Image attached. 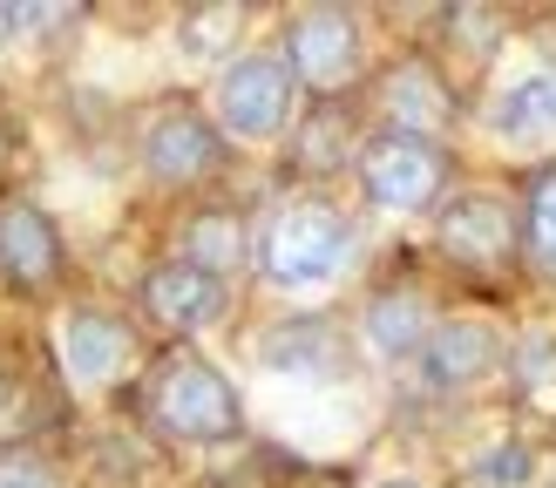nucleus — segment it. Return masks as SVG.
Returning <instances> with one entry per match:
<instances>
[{
    "label": "nucleus",
    "mask_w": 556,
    "mask_h": 488,
    "mask_svg": "<svg viewBox=\"0 0 556 488\" xmlns=\"http://www.w3.org/2000/svg\"><path fill=\"white\" fill-rule=\"evenodd\" d=\"M143 414L156 434L170 441H190V448H225L244 434V407H238V387L211 360L198 352H163L143 380Z\"/></svg>",
    "instance_id": "f03ea898"
},
{
    "label": "nucleus",
    "mask_w": 556,
    "mask_h": 488,
    "mask_svg": "<svg viewBox=\"0 0 556 488\" xmlns=\"http://www.w3.org/2000/svg\"><path fill=\"white\" fill-rule=\"evenodd\" d=\"M495 325L489 319H434V333L421 346V380L428 394H462L495 367Z\"/></svg>",
    "instance_id": "f8f14e48"
},
{
    "label": "nucleus",
    "mask_w": 556,
    "mask_h": 488,
    "mask_svg": "<svg viewBox=\"0 0 556 488\" xmlns=\"http://www.w3.org/2000/svg\"><path fill=\"white\" fill-rule=\"evenodd\" d=\"M143 319L163 325V333H204L211 319H225V279L204 265L177 258H156L143 271Z\"/></svg>",
    "instance_id": "1a4fd4ad"
},
{
    "label": "nucleus",
    "mask_w": 556,
    "mask_h": 488,
    "mask_svg": "<svg viewBox=\"0 0 556 488\" xmlns=\"http://www.w3.org/2000/svg\"><path fill=\"white\" fill-rule=\"evenodd\" d=\"M346 143H353V129H346V116H305V129H299V143H292V163L299 170H313V177H326V170H340L346 163Z\"/></svg>",
    "instance_id": "6ab92c4d"
},
{
    "label": "nucleus",
    "mask_w": 556,
    "mask_h": 488,
    "mask_svg": "<svg viewBox=\"0 0 556 488\" xmlns=\"http://www.w3.org/2000/svg\"><path fill=\"white\" fill-rule=\"evenodd\" d=\"M54 407L41 400V380L27 373H0V448H27V434H35Z\"/></svg>",
    "instance_id": "a211bd4d"
},
{
    "label": "nucleus",
    "mask_w": 556,
    "mask_h": 488,
    "mask_svg": "<svg viewBox=\"0 0 556 488\" xmlns=\"http://www.w3.org/2000/svg\"><path fill=\"white\" fill-rule=\"evenodd\" d=\"M217 123L238 143H271L292 123V68L278 48L231 54V68L217 75Z\"/></svg>",
    "instance_id": "39448f33"
},
{
    "label": "nucleus",
    "mask_w": 556,
    "mask_h": 488,
    "mask_svg": "<svg viewBox=\"0 0 556 488\" xmlns=\"http://www.w3.org/2000/svg\"><path fill=\"white\" fill-rule=\"evenodd\" d=\"M380 488H428V481H407V475H394V481H380Z\"/></svg>",
    "instance_id": "393cba45"
},
{
    "label": "nucleus",
    "mask_w": 556,
    "mask_h": 488,
    "mask_svg": "<svg viewBox=\"0 0 556 488\" xmlns=\"http://www.w3.org/2000/svg\"><path fill=\"white\" fill-rule=\"evenodd\" d=\"M143 170L163 190H198V183H211L217 170H225V129H217L211 116H198L190 102L156 108L150 129H143Z\"/></svg>",
    "instance_id": "0eeeda50"
},
{
    "label": "nucleus",
    "mask_w": 556,
    "mask_h": 488,
    "mask_svg": "<svg viewBox=\"0 0 556 488\" xmlns=\"http://www.w3.org/2000/svg\"><path fill=\"white\" fill-rule=\"evenodd\" d=\"M184 258L204 265V271H217V279H231V271L252 258V244H244V224H238L231 210H198L184 224Z\"/></svg>",
    "instance_id": "dca6fc26"
},
{
    "label": "nucleus",
    "mask_w": 556,
    "mask_h": 488,
    "mask_svg": "<svg viewBox=\"0 0 556 488\" xmlns=\"http://www.w3.org/2000/svg\"><path fill=\"white\" fill-rule=\"evenodd\" d=\"M238 27H244L238 8H190V14L177 21V41H184L190 62H217V54L238 41Z\"/></svg>",
    "instance_id": "aec40b11"
},
{
    "label": "nucleus",
    "mask_w": 556,
    "mask_h": 488,
    "mask_svg": "<svg viewBox=\"0 0 556 488\" xmlns=\"http://www.w3.org/2000/svg\"><path fill=\"white\" fill-rule=\"evenodd\" d=\"M374 108L387 116V129H394V136H428V143H434V129L455 123L448 81H441V68L421 62V54H401V62L374 81Z\"/></svg>",
    "instance_id": "9d476101"
},
{
    "label": "nucleus",
    "mask_w": 556,
    "mask_h": 488,
    "mask_svg": "<svg viewBox=\"0 0 556 488\" xmlns=\"http://www.w3.org/2000/svg\"><path fill=\"white\" fill-rule=\"evenodd\" d=\"M448 35H455V41H468V48H495V35H503V27H495V14L455 8V14H448Z\"/></svg>",
    "instance_id": "4be33fe9"
},
{
    "label": "nucleus",
    "mask_w": 556,
    "mask_h": 488,
    "mask_svg": "<svg viewBox=\"0 0 556 488\" xmlns=\"http://www.w3.org/2000/svg\"><path fill=\"white\" fill-rule=\"evenodd\" d=\"M265 367L278 373H332L340 367V325L332 319H286L265 333Z\"/></svg>",
    "instance_id": "4468645a"
},
{
    "label": "nucleus",
    "mask_w": 556,
    "mask_h": 488,
    "mask_svg": "<svg viewBox=\"0 0 556 488\" xmlns=\"http://www.w3.org/2000/svg\"><path fill=\"white\" fill-rule=\"evenodd\" d=\"M21 35V8H0V41H14Z\"/></svg>",
    "instance_id": "b1692460"
},
{
    "label": "nucleus",
    "mask_w": 556,
    "mask_h": 488,
    "mask_svg": "<svg viewBox=\"0 0 556 488\" xmlns=\"http://www.w3.org/2000/svg\"><path fill=\"white\" fill-rule=\"evenodd\" d=\"M434 237H441V258L462 265L468 279H489V285L516 279V265H522V217L503 197H489V190L455 197L448 210H441Z\"/></svg>",
    "instance_id": "7ed1b4c3"
},
{
    "label": "nucleus",
    "mask_w": 556,
    "mask_h": 488,
    "mask_svg": "<svg viewBox=\"0 0 556 488\" xmlns=\"http://www.w3.org/2000/svg\"><path fill=\"white\" fill-rule=\"evenodd\" d=\"M136 352L129 319H116L109 306H68L62 312V367L75 387H109Z\"/></svg>",
    "instance_id": "9b49d317"
},
{
    "label": "nucleus",
    "mask_w": 556,
    "mask_h": 488,
    "mask_svg": "<svg viewBox=\"0 0 556 488\" xmlns=\"http://www.w3.org/2000/svg\"><path fill=\"white\" fill-rule=\"evenodd\" d=\"M68 271L62 231L35 197H0V285L8 292H54Z\"/></svg>",
    "instance_id": "6e6552de"
},
{
    "label": "nucleus",
    "mask_w": 556,
    "mask_h": 488,
    "mask_svg": "<svg viewBox=\"0 0 556 488\" xmlns=\"http://www.w3.org/2000/svg\"><path fill=\"white\" fill-rule=\"evenodd\" d=\"M353 170H359V190H367L380 210H428L441 190H448V150L428 143V136L380 129V136L359 143Z\"/></svg>",
    "instance_id": "20e7f679"
},
{
    "label": "nucleus",
    "mask_w": 556,
    "mask_h": 488,
    "mask_svg": "<svg viewBox=\"0 0 556 488\" xmlns=\"http://www.w3.org/2000/svg\"><path fill=\"white\" fill-rule=\"evenodd\" d=\"M359 62H367V35L346 8H305L286 21V68L313 95H340L346 81H359Z\"/></svg>",
    "instance_id": "423d86ee"
},
{
    "label": "nucleus",
    "mask_w": 556,
    "mask_h": 488,
    "mask_svg": "<svg viewBox=\"0 0 556 488\" xmlns=\"http://www.w3.org/2000/svg\"><path fill=\"white\" fill-rule=\"evenodd\" d=\"M489 129L503 136V143H536V136L556 129V75H522L509 81L503 95L489 108Z\"/></svg>",
    "instance_id": "2eb2a0df"
},
{
    "label": "nucleus",
    "mask_w": 556,
    "mask_h": 488,
    "mask_svg": "<svg viewBox=\"0 0 556 488\" xmlns=\"http://www.w3.org/2000/svg\"><path fill=\"white\" fill-rule=\"evenodd\" d=\"M522 252H530L536 279L556 285V163H543L522 190Z\"/></svg>",
    "instance_id": "f3484780"
},
{
    "label": "nucleus",
    "mask_w": 556,
    "mask_h": 488,
    "mask_svg": "<svg viewBox=\"0 0 556 488\" xmlns=\"http://www.w3.org/2000/svg\"><path fill=\"white\" fill-rule=\"evenodd\" d=\"M359 333H367V346L380 360H421V346L434 333V312L414 285H380L367 298V312H359Z\"/></svg>",
    "instance_id": "ddd939ff"
},
{
    "label": "nucleus",
    "mask_w": 556,
    "mask_h": 488,
    "mask_svg": "<svg viewBox=\"0 0 556 488\" xmlns=\"http://www.w3.org/2000/svg\"><path fill=\"white\" fill-rule=\"evenodd\" d=\"M522 475H530V448H495L476 468V481H522Z\"/></svg>",
    "instance_id": "5701e85b"
},
{
    "label": "nucleus",
    "mask_w": 556,
    "mask_h": 488,
    "mask_svg": "<svg viewBox=\"0 0 556 488\" xmlns=\"http://www.w3.org/2000/svg\"><path fill=\"white\" fill-rule=\"evenodd\" d=\"M0 488H68L41 448H0Z\"/></svg>",
    "instance_id": "412c9836"
},
{
    "label": "nucleus",
    "mask_w": 556,
    "mask_h": 488,
    "mask_svg": "<svg viewBox=\"0 0 556 488\" xmlns=\"http://www.w3.org/2000/svg\"><path fill=\"white\" fill-rule=\"evenodd\" d=\"M353 258V217L319 197V190H299V197H286L265 231H258V271L265 285L278 292H313V285H332Z\"/></svg>",
    "instance_id": "f257e3e1"
}]
</instances>
